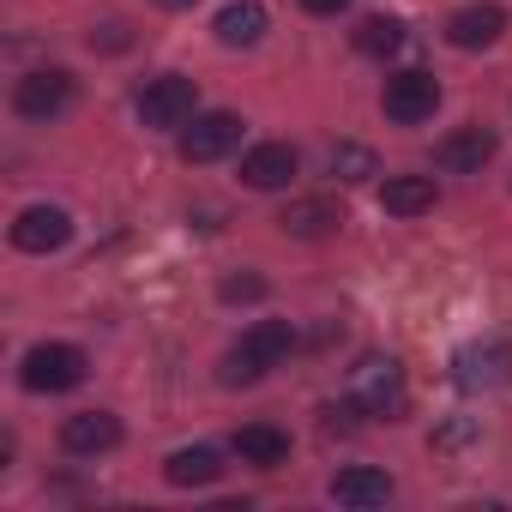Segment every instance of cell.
I'll return each instance as SVG.
<instances>
[{
    "label": "cell",
    "mask_w": 512,
    "mask_h": 512,
    "mask_svg": "<svg viewBox=\"0 0 512 512\" xmlns=\"http://www.w3.org/2000/svg\"><path fill=\"white\" fill-rule=\"evenodd\" d=\"M290 350H296V326H290V320H260V326H247L241 344L223 356V386H253V380H266Z\"/></svg>",
    "instance_id": "obj_1"
},
{
    "label": "cell",
    "mask_w": 512,
    "mask_h": 512,
    "mask_svg": "<svg viewBox=\"0 0 512 512\" xmlns=\"http://www.w3.org/2000/svg\"><path fill=\"white\" fill-rule=\"evenodd\" d=\"M19 380H25V392L55 398V392H73V386L91 380V356L79 344H37V350H25Z\"/></svg>",
    "instance_id": "obj_2"
},
{
    "label": "cell",
    "mask_w": 512,
    "mask_h": 512,
    "mask_svg": "<svg viewBox=\"0 0 512 512\" xmlns=\"http://www.w3.org/2000/svg\"><path fill=\"white\" fill-rule=\"evenodd\" d=\"M350 404L362 410V416H398L404 410V368H398V356H362L356 368H350Z\"/></svg>",
    "instance_id": "obj_3"
},
{
    "label": "cell",
    "mask_w": 512,
    "mask_h": 512,
    "mask_svg": "<svg viewBox=\"0 0 512 512\" xmlns=\"http://www.w3.org/2000/svg\"><path fill=\"white\" fill-rule=\"evenodd\" d=\"M193 115H199V85L181 79V73H163V79H151V85L139 91V121H145L151 133H175V127H187Z\"/></svg>",
    "instance_id": "obj_4"
},
{
    "label": "cell",
    "mask_w": 512,
    "mask_h": 512,
    "mask_svg": "<svg viewBox=\"0 0 512 512\" xmlns=\"http://www.w3.org/2000/svg\"><path fill=\"white\" fill-rule=\"evenodd\" d=\"M67 103H73V73H61V67H37V73H25V79L13 85V109H19V121L49 127V121L67 115Z\"/></svg>",
    "instance_id": "obj_5"
},
{
    "label": "cell",
    "mask_w": 512,
    "mask_h": 512,
    "mask_svg": "<svg viewBox=\"0 0 512 512\" xmlns=\"http://www.w3.org/2000/svg\"><path fill=\"white\" fill-rule=\"evenodd\" d=\"M452 380L464 392H500L512 386V344L506 338H476L452 356Z\"/></svg>",
    "instance_id": "obj_6"
},
{
    "label": "cell",
    "mask_w": 512,
    "mask_h": 512,
    "mask_svg": "<svg viewBox=\"0 0 512 512\" xmlns=\"http://www.w3.org/2000/svg\"><path fill=\"white\" fill-rule=\"evenodd\" d=\"M380 109H386V121H398V127H422V121H434V109H440V79L422 73V67L392 73Z\"/></svg>",
    "instance_id": "obj_7"
},
{
    "label": "cell",
    "mask_w": 512,
    "mask_h": 512,
    "mask_svg": "<svg viewBox=\"0 0 512 512\" xmlns=\"http://www.w3.org/2000/svg\"><path fill=\"white\" fill-rule=\"evenodd\" d=\"M7 235H13L19 253H37V260H43V253H61V247L73 241V217H67L61 205H25Z\"/></svg>",
    "instance_id": "obj_8"
},
{
    "label": "cell",
    "mask_w": 512,
    "mask_h": 512,
    "mask_svg": "<svg viewBox=\"0 0 512 512\" xmlns=\"http://www.w3.org/2000/svg\"><path fill=\"white\" fill-rule=\"evenodd\" d=\"M235 145H241V115H229V109H205V115H193L187 133H181V157H187V163H217V157H229Z\"/></svg>",
    "instance_id": "obj_9"
},
{
    "label": "cell",
    "mask_w": 512,
    "mask_h": 512,
    "mask_svg": "<svg viewBox=\"0 0 512 512\" xmlns=\"http://www.w3.org/2000/svg\"><path fill=\"white\" fill-rule=\"evenodd\" d=\"M296 169H302V157H296V145H284V139H266V145H253V151L241 157V181H247L253 193H278V187H290Z\"/></svg>",
    "instance_id": "obj_10"
},
{
    "label": "cell",
    "mask_w": 512,
    "mask_h": 512,
    "mask_svg": "<svg viewBox=\"0 0 512 512\" xmlns=\"http://www.w3.org/2000/svg\"><path fill=\"white\" fill-rule=\"evenodd\" d=\"M494 151H500V139H494L488 127H458V133H446V139L434 145V163H440L446 175H482V169L494 163Z\"/></svg>",
    "instance_id": "obj_11"
},
{
    "label": "cell",
    "mask_w": 512,
    "mask_h": 512,
    "mask_svg": "<svg viewBox=\"0 0 512 512\" xmlns=\"http://www.w3.org/2000/svg\"><path fill=\"white\" fill-rule=\"evenodd\" d=\"M61 446L73 458H103V452L121 446V416L115 410H79V416H67L61 422Z\"/></svg>",
    "instance_id": "obj_12"
},
{
    "label": "cell",
    "mask_w": 512,
    "mask_h": 512,
    "mask_svg": "<svg viewBox=\"0 0 512 512\" xmlns=\"http://www.w3.org/2000/svg\"><path fill=\"white\" fill-rule=\"evenodd\" d=\"M500 31H506V13L494 7V0H476V7H458L452 19H446V43L452 49H494L500 43Z\"/></svg>",
    "instance_id": "obj_13"
},
{
    "label": "cell",
    "mask_w": 512,
    "mask_h": 512,
    "mask_svg": "<svg viewBox=\"0 0 512 512\" xmlns=\"http://www.w3.org/2000/svg\"><path fill=\"white\" fill-rule=\"evenodd\" d=\"M217 43L223 49H253L266 31H272V13L260 7V0H229V7H217Z\"/></svg>",
    "instance_id": "obj_14"
},
{
    "label": "cell",
    "mask_w": 512,
    "mask_h": 512,
    "mask_svg": "<svg viewBox=\"0 0 512 512\" xmlns=\"http://www.w3.org/2000/svg\"><path fill=\"white\" fill-rule=\"evenodd\" d=\"M332 500H338V506H356V512L386 506V500H392V476L374 470V464H350V470L332 476Z\"/></svg>",
    "instance_id": "obj_15"
},
{
    "label": "cell",
    "mask_w": 512,
    "mask_h": 512,
    "mask_svg": "<svg viewBox=\"0 0 512 512\" xmlns=\"http://www.w3.org/2000/svg\"><path fill=\"white\" fill-rule=\"evenodd\" d=\"M235 458L253 470H278L290 458V434L272 422H247V428H235Z\"/></svg>",
    "instance_id": "obj_16"
},
{
    "label": "cell",
    "mask_w": 512,
    "mask_h": 512,
    "mask_svg": "<svg viewBox=\"0 0 512 512\" xmlns=\"http://www.w3.org/2000/svg\"><path fill=\"white\" fill-rule=\"evenodd\" d=\"M434 175H386V187H380V205H386V217H422V211H434Z\"/></svg>",
    "instance_id": "obj_17"
},
{
    "label": "cell",
    "mask_w": 512,
    "mask_h": 512,
    "mask_svg": "<svg viewBox=\"0 0 512 512\" xmlns=\"http://www.w3.org/2000/svg\"><path fill=\"white\" fill-rule=\"evenodd\" d=\"M338 223H344V205H338V199H296V205L278 217V229H284V235H302V241L332 235Z\"/></svg>",
    "instance_id": "obj_18"
},
{
    "label": "cell",
    "mask_w": 512,
    "mask_h": 512,
    "mask_svg": "<svg viewBox=\"0 0 512 512\" xmlns=\"http://www.w3.org/2000/svg\"><path fill=\"white\" fill-rule=\"evenodd\" d=\"M163 476H169L175 488H211V482L223 476V458H217L211 446H181V452H169Z\"/></svg>",
    "instance_id": "obj_19"
},
{
    "label": "cell",
    "mask_w": 512,
    "mask_h": 512,
    "mask_svg": "<svg viewBox=\"0 0 512 512\" xmlns=\"http://www.w3.org/2000/svg\"><path fill=\"white\" fill-rule=\"evenodd\" d=\"M398 49H404V25H398V19L380 13V19H362V25H356V55H368V61H392Z\"/></svg>",
    "instance_id": "obj_20"
},
{
    "label": "cell",
    "mask_w": 512,
    "mask_h": 512,
    "mask_svg": "<svg viewBox=\"0 0 512 512\" xmlns=\"http://www.w3.org/2000/svg\"><path fill=\"white\" fill-rule=\"evenodd\" d=\"M332 175L350 181V187H356V181H374V175H380V157H374L368 145L344 139V145H332Z\"/></svg>",
    "instance_id": "obj_21"
},
{
    "label": "cell",
    "mask_w": 512,
    "mask_h": 512,
    "mask_svg": "<svg viewBox=\"0 0 512 512\" xmlns=\"http://www.w3.org/2000/svg\"><path fill=\"white\" fill-rule=\"evenodd\" d=\"M223 302H260L266 296V278H253V272H241V278H223V290H217Z\"/></svg>",
    "instance_id": "obj_22"
},
{
    "label": "cell",
    "mask_w": 512,
    "mask_h": 512,
    "mask_svg": "<svg viewBox=\"0 0 512 512\" xmlns=\"http://www.w3.org/2000/svg\"><path fill=\"white\" fill-rule=\"evenodd\" d=\"M133 37L121 31V25H103V31H91V49H127Z\"/></svg>",
    "instance_id": "obj_23"
},
{
    "label": "cell",
    "mask_w": 512,
    "mask_h": 512,
    "mask_svg": "<svg viewBox=\"0 0 512 512\" xmlns=\"http://www.w3.org/2000/svg\"><path fill=\"white\" fill-rule=\"evenodd\" d=\"M470 434H476V422H452V428H440V434H434V446L446 452V446H464Z\"/></svg>",
    "instance_id": "obj_24"
},
{
    "label": "cell",
    "mask_w": 512,
    "mask_h": 512,
    "mask_svg": "<svg viewBox=\"0 0 512 512\" xmlns=\"http://www.w3.org/2000/svg\"><path fill=\"white\" fill-rule=\"evenodd\" d=\"M350 7V0H302V13H314V19H338Z\"/></svg>",
    "instance_id": "obj_25"
},
{
    "label": "cell",
    "mask_w": 512,
    "mask_h": 512,
    "mask_svg": "<svg viewBox=\"0 0 512 512\" xmlns=\"http://www.w3.org/2000/svg\"><path fill=\"white\" fill-rule=\"evenodd\" d=\"M151 7H163V13H181V7H193V0H151Z\"/></svg>",
    "instance_id": "obj_26"
}]
</instances>
